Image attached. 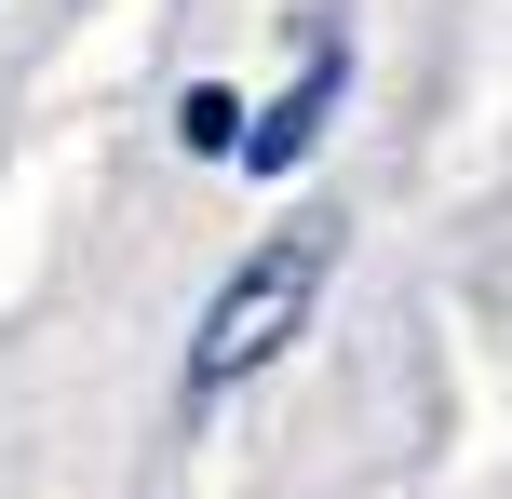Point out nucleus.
Here are the masks:
<instances>
[{
	"instance_id": "f257e3e1",
	"label": "nucleus",
	"mask_w": 512,
	"mask_h": 499,
	"mask_svg": "<svg viewBox=\"0 0 512 499\" xmlns=\"http://www.w3.org/2000/svg\"><path fill=\"white\" fill-rule=\"evenodd\" d=\"M337 257H351V216H297V230H270L230 284H216V311L189 324V365H176V405H189V419H216L230 392H256V378L310 338Z\"/></svg>"
},
{
	"instance_id": "f03ea898",
	"label": "nucleus",
	"mask_w": 512,
	"mask_h": 499,
	"mask_svg": "<svg viewBox=\"0 0 512 499\" xmlns=\"http://www.w3.org/2000/svg\"><path fill=\"white\" fill-rule=\"evenodd\" d=\"M337 95H351V41L324 27V41H310V68L283 81L270 108H256V135H243V176H297V162H310V135L337 122Z\"/></svg>"
},
{
	"instance_id": "7ed1b4c3",
	"label": "nucleus",
	"mask_w": 512,
	"mask_h": 499,
	"mask_svg": "<svg viewBox=\"0 0 512 499\" xmlns=\"http://www.w3.org/2000/svg\"><path fill=\"white\" fill-rule=\"evenodd\" d=\"M243 95H230V81H189V95H176V149H203V162H243Z\"/></svg>"
}]
</instances>
